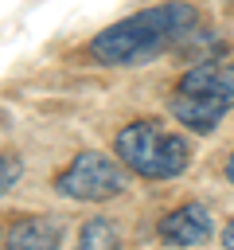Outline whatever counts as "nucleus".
Here are the masks:
<instances>
[{
    "label": "nucleus",
    "mask_w": 234,
    "mask_h": 250,
    "mask_svg": "<svg viewBox=\"0 0 234 250\" xmlns=\"http://www.w3.org/2000/svg\"><path fill=\"white\" fill-rule=\"evenodd\" d=\"M20 172H23V168H20L16 156H0V191H8V188L20 180Z\"/></svg>",
    "instance_id": "9"
},
{
    "label": "nucleus",
    "mask_w": 234,
    "mask_h": 250,
    "mask_svg": "<svg viewBox=\"0 0 234 250\" xmlns=\"http://www.w3.org/2000/svg\"><path fill=\"white\" fill-rule=\"evenodd\" d=\"M66 227L55 215H23L8 230V250H58Z\"/></svg>",
    "instance_id": "4"
},
{
    "label": "nucleus",
    "mask_w": 234,
    "mask_h": 250,
    "mask_svg": "<svg viewBox=\"0 0 234 250\" xmlns=\"http://www.w3.org/2000/svg\"><path fill=\"white\" fill-rule=\"evenodd\" d=\"M226 176H230V184H234V156H230V164H226Z\"/></svg>",
    "instance_id": "11"
},
{
    "label": "nucleus",
    "mask_w": 234,
    "mask_h": 250,
    "mask_svg": "<svg viewBox=\"0 0 234 250\" xmlns=\"http://www.w3.org/2000/svg\"><path fill=\"white\" fill-rule=\"evenodd\" d=\"M160 238L172 242V246H199L211 238V215L207 207L199 203H187V207H176L172 215L160 219Z\"/></svg>",
    "instance_id": "5"
},
{
    "label": "nucleus",
    "mask_w": 234,
    "mask_h": 250,
    "mask_svg": "<svg viewBox=\"0 0 234 250\" xmlns=\"http://www.w3.org/2000/svg\"><path fill=\"white\" fill-rule=\"evenodd\" d=\"M191 23H195V8L183 0H168V4L144 8V12L105 27L101 35H94L90 55L105 66H136V62L160 55L164 47H172L176 39H183Z\"/></svg>",
    "instance_id": "1"
},
{
    "label": "nucleus",
    "mask_w": 234,
    "mask_h": 250,
    "mask_svg": "<svg viewBox=\"0 0 234 250\" xmlns=\"http://www.w3.org/2000/svg\"><path fill=\"white\" fill-rule=\"evenodd\" d=\"M226 109H230V102H222V98H203V94H179V98L172 102V113H176L187 129H195V133H211Z\"/></svg>",
    "instance_id": "7"
},
{
    "label": "nucleus",
    "mask_w": 234,
    "mask_h": 250,
    "mask_svg": "<svg viewBox=\"0 0 234 250\" xmlns=\"http://www.w3.org/2000/svg\"><path fill=\"white\" fill-rule=\"evenodd\" d=\"M4 242H8V238H4V234H0V246H4Z\"/></svg>",
    "instance_id": "12"
},
{
    "label": "nucleus",
    "mask_w": 234,
    "mask_h": 250,
    "mask_svg": "<svg viewBox=\"0 0 234 250\" xmlns=\"http://www.w3.org/2000/svg\"><path fill=\"white\" fill-rule=\"evenodd\" d=\"M222 246H226V250H234V219H230V223H226V230H222Z\"/></svg>",
    "instance_id": "10"
},
{
    "label": "nucleus",
    "mask_w": 234,
    "mask_h": 250,
    "mask_svg": "<svg viewBox=\"0 0 234 250\" xmlns=\"http://www.w3.org/2000/svg\"><path fill=\"white\" fill-rule=\"evenodd\" d=\"M55 191L78 203H101L125 191V172L117 160L101 156V152H82L74 156V164L55 180Z\"/></svg>",
    "instance_id": "3"
},
{
    "label": "nucleus",
    "mask_w": 234,
    "mask_h": 250,
    "mask_svg": "<svg viewBox=\"0 0 234 250\" xmlns=\"http://www.w3.org/2000/svg\"><path fill=\"white\" fill-rule=\"evenodd\" d=\"M117 246H121V238L109 219H90L78 234V250H117Z\"/></svg>",
    "instance_id": "8"
},
{
    "label": "nucleus",
    "mask_w": 234,
    "mask_h": 250,
    "mask_svg": "<svg viewBox=\"0 0 234 250\" xmlns=\"http://www.w3.org/2000/svg\"><path fill=\"white\" fill-rule=\"evenodd\" d=\"M183 94H203V98H222L234 105V66L226 62H199L179 78Z\"/></svg>",
    "instance_id": "6"
},
{
    "label": "nucleus",
    "mask_w": 234,
    "mask_h": 250,
    "mask_svg": "<svg viewBox=\"0 0 234 250\" xmlns=\"http://www.w3.org/2000/svg\"><path fill=\"white\" fill-rule=\"evenodd\" d=\"M117 156L148 176V180H168V176H179L191 160L187 152V141L176 137V133H164L156 121H133L117 133Z\"/></svg>",
    "instance_id": "2"
}]
</instances>
